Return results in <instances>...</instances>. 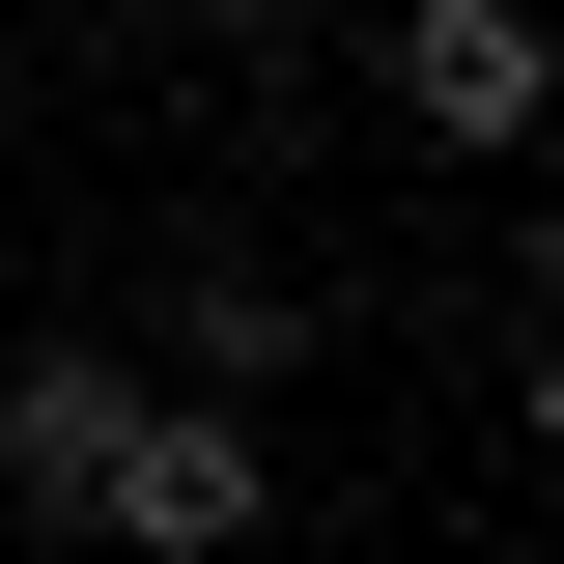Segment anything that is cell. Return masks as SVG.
<instances>
[{"label": "cell", "mask_w": 564, "mask_h": 564, "mask_svg": "<svg viewBox=\"0 0 564 564\" xmlns=\"http://www.w3.org/2000/svg\"><path fill=\"white\" fill-rule=\"evenodd\" d=\"M254 508H282V423H254V395H170V367H141L113 480H85V536H113V564H254Z\"/></svg>", "instance_id": "1"}, {"label": "cell", "mask_w": 564, "mask_h": 564, "mask_svg": "<svg viewBox=\"0 0 564 564\" xmlns=\"http://www.w3.org/2000/svg\"><path fill=\"white\" fill-rule=\"evenodd\" d=\"M395 113L452 170H536L564 141V0H395Z\"/></svg>", "instance_id": "2"}, {"label": "cell", "mask_w": 564, "mask_h": 564, "mask_svg": "<svg viewBox=\"0 0 564 564\" xmlns=\"http://www.w3.org/2000/svg\"><path fill=\"white\" fill-rule=\"evenodd\" d=\"M113 423H141V367H113V339H29V367H0V508H29V536H85Z\"/></svg>", "instance_id": "3"}, {"label": "cell", "mask_w": 564, "mask_h": 564, "mask_svg": "<svg viewBox=\"0 0 564 564\" xmlns=\"http://www.w3.org/2000/svg\"><path fill=\"white\" fill-rule=\"evenodd\" d=\"M282 367H311V282L282 254H170V395H254L282 423Z\"/></svg>", "instance_id": "4"}, {"label": "cell", "mask_w": 564, "mask_h": 564, "mask_svg": "<svg viewBox=\"0 0 564 564\" xmlns=\"http://www.w3.org/2000/svg\"><path fill=\"white\" fill-rule=\"evenodd\" d=\"M170 29H198V57H254V85L311 57V0H170Z\"/></svg>", "instance_id": "5"}, {"label": "cell", "mask_w": 564, "mask_h": 564, "mask_svg": "<svg viewBox=\"0 0 564 564\" xmlns=\"http://www.w3.org/2000/svg\"><path fill=\"white\" fill-rule=\"evenodd\" d=\"M508 282H536V311H564V170H536V198H508Z\"/></svg>", "instance_id": "6"}, {"label": "cell", "mask_w": 564, "mask_h": 564, "mask_svg": "<svg viewBox=\"0 0 564 564\" xmlns=\"http://www.w3.org/2000/svg\"><path fill=\"white\" fill-rule=\"evenodd\" d=\"M508 423H536V480H564V311H536V367H508Z\"/></svg>", "instance_id": "7"}]
</instances>
